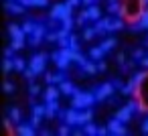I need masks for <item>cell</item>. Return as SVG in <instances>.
<instances>
[{"mask_svg": "<svg viewBox=\"0 0 148 136\" xmlns=\"http://www.w3.org/2000/svg\"><path fill=\"white\" fill-rule=\"evenodd\" d=\"M120 10H122V4H118V0H114V2L108 4V12L110 14H120Z\"/></svg>", "mask_w": 148, "mask_h": 136, "instance_id": "cb8c5ba5", "label": "cell"}, {"mask_svg": "<svg viewBox=\"0 0 148 136\" xmlns=\"http://www.w3.org/2000/svg\"><path fill=\"white\" fill-rule=\"evenodd\" d=\"M93 102H97V98H95V93H91V91H75L73 93V108H77V110H85V108H91V104Z\"/></svg>", "mask_w": 148, "mask_h": 136, "instance_id": "6da1fadb", "label": "cell"}, {"mask_svg": "<svg viewBox=\"0 0 148 136\" xmlns=\"http://www.w3.org/2000/svg\"><path fill=\"white\" fill-rule=\"evenodd\" d=\"M124 27V21L122 19H116V21H112V31H120Z\"/></svg>", "mask_w": 148, "mask_h": 136, "instance_id": "e575fe53", "label": "cell"}, {"mask_svg": "<svg viewBox=\"0 0 148 136\" xmlns=\"http://www.w3.org/2000/svg\"><path fill=\"white\" fill-rule=\"evenodd\" d=\"M134 98L140 102V106H138V112H146L148 110V77L134 89Z\"/></svg>", "mask_w": 148, "mask_h": 136, "instance_id": "7a4b0ae2", "label": "cell"}, {"mask_svg": "<svg viewBox=\"0 0 148 136\" xmlns=\"http://www.w3.org/2000/svg\"><path fill=\"white\" fill-rule=\"evenodd\" d=\"M14 53H16V51H14V49H12V47H8V49H6V51H4V57H8V59H10V57H12V55H14Z\"/></svg>", "mask_w": 148, "mask_h": 136, "instance_id": "ee69618b", "label": "cell"}, {"mask_svg": "<svg viewBox=\"0 0 148 136\" xmlns=\"http://www.w3.org/2000/svg\"><path fill=\"white\" fill-rule=\"evenodd\" d=\"M71 10H73V6H71L69 2L55 4V6L51 8V21H63V19H67V16H71Z\"/></svg>", "mask_w": 148, "mask_h": 136, "instance_id": "3957f363", "label": "cell"}, {"mask_svg": "<svg viewBox=\"0 0 148 136\" xmlns=\"http://www.w3.org/2000/svg\"><path fill=\"white\" fill-rule=\"evenodd\" d=\"M47 41H59V33H47Z\"/></svg>", "mask_w": 148, "mask_h": 136, "instance_id": "60d3db41", "label": "cell"}, {"mask_svg": "<svg viewBox=\"0 0 148 136\" xmlns=\"http://www.w3.org/2000/svg\"><path fill=\"white\" fill-rule=\"evenodd\" d=\"M75 23H77V25H79V27H83V25H85V23H87V16H85V12H81V14H79V16H77V19H75Z\"/></svg>", "mask_w": 148, "mask_h": 136, "instance_id": "8d00e7d4", "label": "cell"}, {"mask_svg": "<svg viewBox=\"0 0 148 136\" xmlns=\"http://www.w3.org/2000/svg\"><path fill=\"white\" fill-rule=\"evenodd\" d=\"M51 57H53V61L57 63V67H59L61 71H63V69H67V67L71 65V57L67 55V51H65V49H59V51H55Z\"/></svg>", "mask_w": 148, "mask_h": 136, "instance_id": "277c9868", "label": "cell"}, {"mask_svg": "<svg viewBox=\"0 0 148 136\" xmlns=\"http://www.w3.org/2000/svg\"><path fill=\"white\" fill-rule=\"evenodd\" d=\"M51 79H53V73H47V75H45V81L51 83Z\"/></svg>", "mask_w": 148, "mask_h": 136, "instance_id": "816d5d0a", "label": "cell"}, {"mask_svg": "<svg viewBox=\"0 0 148 136\" xmlns=\"http://www.w3.org/2000/svg\"><path fill=\"white\" fill-rule=\"evenodd\" d=\"M63 81H65V75H63V71L59 69V73H55V75H53L51 83H63Z\"/></svg>", "mask_w": 148, "mask_h": 136, "instance_id": "1f68e13d", "label": "cell"}, {"mask_svg": "<svg viewBox=\"0 0 148 136\" xmlns=\"http://www.w3.org/2000/svg\"><path fill=\"white\" fill-rule=\"evenodd\" d=\"M8 35H10V39L12 41H25V31H23V27H16V25H10L8 27Z\"/></svg>", "mask_w": 148, "mask_h": 136, "instance_id": "8fae6325", "label": "cell"}, {"mask_svg": "<svg viewBox=\"0 0 148 136\" xmlns=\"http://www.w3.org/2000/svg\"><path fill=\"white\" fill-rule=\"evenodd\" d=\"M114 89H116V83H101L97 89H95V98H97V102H103V100H108L110 95H114Z\"/></svg>", "mask_w": 148, "mask_h": 136, "instance_id": "52a82bcc", "label": "cell"}, {"mask_svg": "<svg viewBox=\"0 0 148 136\" xmlns=\"http://www.w3.org/2000/svg\"><path fill=\"white\" fill-rule=\"evenodd\" d=\"M29 91H31V95H37V93H41V87H39V85H35V83H31Z\"/></svg>", "mask_w": 148, "mask_h": 136, "instance_id": "ab89813d", "label": "cell"}, {"mask_svg": "<svg viewBox=\"0 0 148 136\" xmlns=\"http://www.w3.org/2000/svg\"><path fill=\"white\" fill-rule=\"evenodd\" d=\"M83 132H85V134H91V136H93V134H97V126H93L91 122H87V124H83Z\"/></svg>", "mask_w": 148, "mask_h": 136, "instance_id": "f546056e", "label": "cell"}, {"mask_svg": "<svg viewBox=\"0 0 148 136\" xmlns=\"http://www.w3.org/2000/svg\"><path fill=\"white\" fill-rule=\"evenodd\" d=\"M45 37H47L45 27H43V25H37V27H35V33L31 35V45H33V47H37V45H39Z\"/></svg>", "mask_w": 148, "mask_h": 136, "instance_id": "30bf717a", "label": "cell"}, {"mask_svg": "<svg viewBox=\"0 0 148 136\" xmlns=\"http://www.w3.org/2000/svg\"><path fill=\"white\" fill-rule=\"evenodd\" d=\"M85 16H87V21H99V16H101V10H99V6H97V4H91V6H87V10H85Z\"/></svg>", "mask_w": 148, "mask_h": 136, "instance_id": "4fadbf2b", "label": "cell"}, {"mask_svg": "<svg viewBox=\"0 0 148 136\" xmlns=\"http://www.w3.org/2000/svg\"><path fill=\"white\" fill-rule=\"evenodd\" d=\"M81 69H83V73H87V75H93V73L97 71V63H91V61H87V63H85Z\"/></svg>", "mask_w": 148, "mask_h": 136, "instance_id": "603a6c76", "label": "cell"}, {"mask_svg": "<svg viewBox=\"0 0 148 136\" xmlns=\"http://www.w3.org/2000/svg\"><path fill=\"white\" fill-rule=\"evenodd\" d=\"M132 112H134L132 108L124 106V108H120V110L116 112V118H118V120H122V122L126 124V122H130V118H132Z\"/></svg>", "mask_w": 148, "mask_h": 136, "instance_id": "5bb4252c", "label": "cell"}, {"mask_svg": "<svg viewBox=\"0 0 148 136\" xmlns=\"http://www.w3.org/2000/svg\"><path fill=\"white\" fill-rule=\"evenodd\" d=\"M95 31H97V35L99 33H110L112 31V21L110 19H99L97 25H95Z\"/></svg>", "mask_w": 148, "mask_h": 136, "instance_id": "9a60e30c", "label": "cell"}, {"mask_svg": "<svg viewBox=\"0 0 148 136\" xmlns=\"http://www.w3.org/2000/svg\"><path fill=\"white\" fill-rule=\"evenodd\" d=\"M114 47H116V39H114V37H110V39H106V41L101 43V49H103L106 53H108V51H112Z\"/></svg>", "mask_w": 148, "mask_h": 136, "instance_id": "d4e9b609", "label": "cell"}, {"mask_svg": "<svg viewBox=\"0 0 148 136\" xmlns=\"http://www.w3.org/2000/svg\"><path fill=\"white\" fill-rule=\"evenodd\" d=\"M106 69H108V65H106V63L99 59V61H97V71H106Z\"/></svg>", "mask_w": 148, "mask_h": 136, "instance_id": "f6af8a7d", "label": "cell"}, {"mask_svg": "<svg viewBox=\"0 0 148 136\" xmlns=\"http://www.w3.org/2000/svg\"><path fill=\"white\" fill-rule=\"evenodd\" d=\"M10 47H12L14 51H21V49L25 47V41H10Z\"/></svg>", "mask_w": 148, "mask_h": 136, "instance_id": "d590c367", "label": "cell"}, {"mask_svg": "<svg viewBox=\"0 0 148 136\" xmlns=\"http://www.w3.org/2000/svg\"><path fill=\"white\" fill-rule=\"evenodd\" d=\"M16 134H21V136H33L35 134V126L33 124H18L16 126Z\"/></svg>", "mask_w": 148, "mask_h": 136, "instance_id": "ac0fdd59", "label": "cell"}, {"mask_svg": "<svg viewBox=\"0 0 148 136\" xmlns=\"http://www.w3.org/2000/svg\"><path fill=\"white\" fill-rule=\"evenodd\" d=\"M97 134H99V136H106V134H110V128H108V126H99V128H97Z\"/></svg>", "mask_w": 148, "mask_h": 136, "instance_id": "b9f144b4", "label": "cell"}, {"mask_svg": "<svg viewBox=\"0 0 148 136\" xmlns=\"http://www.w3.org/2000/svg\"><path fill=\"white\" fill-rule=\"evenodd\" d=\"M142 132H144V134H148V118L142 122Z\"/></svg>", "mask_w": 148, "mask_h": 136, "instance_id": "681fc988", "label": "cell"}, {"mask_svg": "<svg viewBox=\"0 0 148 136\" xmlns=\"http://www.w3.org/2000/svg\"><path fill=\"white\" fill-rule=\"evenodd\" d=\"M49 4V0H31V6H37V8H43Z\"/></svg>", "mask_w": 148, "mask_h": 136, "instance_id": "836d02e7", "label": "cell"}, {"mask_svg": "<svg viewBox=\"0 0 148 136\" xmlns=\"http://www.w3.org/2000/svg\"><path fill=\"white\" fill-rule=\"evenodd\" d=\"M142 4H148V0H142Z\"/></svg>", "mask_w": 148, "mask_h": 136, "instance_id": "11a10c76", "label": "cell"}, {"mask_svg": "<svg viewBox=\"0 0 148 136\" xmlns=\"http://www.w3.org/2000/svg\"><path fill=\"white\" fill-rule=\"evenodd\" d=\"M81 4H85V6H91V4H93V0H81Z\"/></svg>", "mask_w": 148, "mask_h": 136, "instance_id": "db71d44e", "label": "cell"}, {"mask_svg": "<svg viewBox=\"0 0 148 136\" xmlns=\"http://www.w3.org/2000/svg\"><path fill=\"white\" fill-rule=\"evenodd\" d=\"M71 27H73V19H71V16H67V19H63V21H61V29L71 31Z\"/></svg>", "mask_w": 148, "mask_h": 136, "instance_id": "4dcf8cb0", "label": "cell"}, {"mask_svg": "<svg viewBox=\"0 0 148 136\" xmlns=\"http://www.w3.org/2000/svg\"><path fill=\"white\" fill-rule=\"evenodd\" d=\"M140 29H146L148 31V10H142V14H140Z\"/></svg>", "mask_w": 148, "mask_h": 136, "instance_id": "83f0119b", "label": "cell"}, {"mask_svg": "<svg viewBox=\"0 0 148 136\" xmlns=\"http://www.w3.org/2000/svg\"><path fill=\"white\" fill-rule=\"evenodd\" d=\"M10 120L12 122H21V110L18 108H12L10 110Z\"/></svg>", "mask_w": 148, "mask_h": 136, "instance_id": "d6a6232c", "label": "cell"}, {"mask_svg": "<svg viewBox=\"0 0 148 136\" xmlns=\"http://www.w3.org/2000/svg\"><path fill=\"white\" fill-rule=\"evenodd\" d=\"M4 6H6V10L12 12V14H23V12H25V6L18 2V0H6Z\"/></svg>", "mask_w": 148, "mask_h": 136, "instance_id": "7c38bea8", "label": "cell"}, {"mask_svg": "<svg viewBox=\"0 0 148 136\" xmlns=\"http://www.w3.org/2000/svg\"><path fill=\"white\" fill-rule=\"evenodd\" d=\"M18 2H21L25 8H27V6H31V0H18Z\"/></svg>", "mask_w": 148, "mask_h": 136, "instance_id": "f907efd6", "label": "cell"}, {"mask_svg": "<svg viewBox=\"0 0 148 136\" xmlns=\"http://www.w3.org/2000/svg\"><path fill=\"white\" fill-rule=\"evenodd\" d=\"M45 116H47V106H33V120H31V124L37 128Z\"/></svg>", "mask_w": 148, "mask_h": 136, "instance_id": "9c48e42d", "label": "cell"}, {"mask_svg": "<svg viewBox=\"0 0 148 136\" xmlns=\"http://www.w3.org/2000/svg\"><path fill=\"white\" fill-rule=\"evenodd\" d=\"M69 128H71V126H69V124H67V122H65V124H63V126H61V128H59V134H61V136H67V134H69V132H71V130H69Z\"/></svg>", "mask_w": 148, "mask_h": 136, "instance_id": "f35d334b", "label": "cell"}, {"mask_svg": "<svg viewBox=\"0 0 148 136\" xmlns=\"http://www.w3.org/2000/svg\"><path fill=\"white\" fill-rule=\"evenodd\" d=\"M4 128H6V130H12V122H10V118H4Z\"/></svg>", "mask_w": 148, "mask_h": 136, "instance_id": "7dc6e473", "label": "cell"}, {"mask_svg": "<svg viewBox=\"0 0 148 136\" xmlns=\"http://www.w3.org/2000/svg\"><path fill=\"white\" fill-rule=\"evenodd\" d=\"M103 55H106V51L101 49V45H99V47H91V51H89V57H91L93 61H99Z\"/></svg>", "mask_w": 148, "mask_h": 136, "instance_id": "44dd1931", "label": "cell"}, {"mask_svg": "<svg viewBox=\"0 0 148 136\" xmlns=\"http://www.w3.org/2000/svg\"><path fill=\"white\" fill-rule=\"evenodd\" d=\"M45 63H47V53H37V55L31 59L29 67L35 71V75H39V73L45 71Z\"/></svg>", "mask_w": 148, "mask_h": 136, "instance_id": "5b68a950", "label": "cell"}, {"mask_svg": "<svg viewBox=\"0 0 148 136\" xmlns=\"http://www.w3.org/2000/svg\"><path fill=\"white\" fill-rule=\"evenodd\" d=\"M59 95H61V89L49 83V87H47V91H45V100H47V102H49V100H59Z\"/></svg>", "mask_w": 148, "mask_h": 136, "instance_id": "d6986e66", "label": "cell"}, {"mask_svg": "<svg viewBox=\"0 0 148 136\" xmlns=\"http://www.w3.org/2000/svg\"><path fill=\"white\" fill-rule=\"evenodd\" d=\"M14 91V83L12 81H4V93H12Z\"/></svg>", "mask_w": 148, "mask_h": 136, "instance_id": "74e56055", "label": "cell"}, {"mask_svg": "<svg viewBox=\"0 0 148 136\" xmlns=\"http://www.w3.org/2000/svg\"><path fill=\"white\" fill-rule=\"evenodd\" d=\"M14 69H16V71H25V69H27V61L21 59V57H16V59H14Z\"/></svg>", "mask_w": 148, "mask_h": 136, "instance_id": "f1b7e54d", "label": "cell"}, {"mask_svg": "<svg viewBox=\"0 0 148 136\" xmlns=\"http://www.w3.org/2000/svg\"><path fill=\"white\" fill-rule=\"evenodd\" d=\"M35 27H37V23H33V21H27V23L23 25V31H25L27 35H33V33H35Z\"/></svg>", "mask_w": 148, "mask_h": 136, "instance_id": "484cf974", "label": "cell"}, {"mask_svg": "<svg viewBox=\"0 0 148 136\" xmlns=\"http://www.w3.org/2000/svg\"><path fill=\"white\" fill-rule=\"evenodd\" d=\"M95 35H97L95 27H85V29H83V39H85V41H91Z\"/></svg>", "mask_w": 148, "mask_h": 136, "instance_id": "7402d4cb", "label": "cell"}, {"mask_svg": "<svg viewBox=\"0 0 148 136\" xmlns=\"http://www.w3.org/2000/svg\"><path fill=\"white\" fill-rule=\"evenodd\" d=\"M59 89H61L63 95H71V98H73V93L77 91V87H75L71 81H63V83H59Z\"/></svg>", "mask_w": 148, "mask_h": 136, "instance_id": "e0dca14e", "label": "cell"}, {"mask_svg": "<svg viewBox=\"0 0 148 136\" xmlns=\"http://www.w3.org/2000/svg\"><path fill=\"white\" fill-rule=\"evenodd\" d=\"M146 45H148V39H146Z\"/></svg>", "mask_w": 148, "mask_h": 136, "instance_id": "9f6ffc18", "label": "cell"}, {"mask_svg": "<svg viewBox=\"0 0 148 136\" xmlns=\"http://www.w3.org/2000/svg\"><path fill=\"white\" fill-rule=\"evenodd\" d=\"M140 65H142L144 69H148V57H142V59H140Z\"/></svg>", "mask_w": 148, "mask_h": 136, "instance_id": "c3c4849f", "label": "cell"}, {"mask_svg": "<svg viewBox=\"0 0 148 136\" xmlns=\"http://www.w3.org/2000/svg\"><path fill=\"white\" fill-rule=\"evenodd\" d=\"M108 128H110V134H116V136H126V134H128V130L124 128V122L118 120V118L110 120V122H108Z\"/></svg>", "mask_w": 148, "mask_h": 136, "instance_id": "ba28073f", "label": "cell"}, {"mask_svg": "<svg viewBox=\"0 0 148 136\" xmlns=\"http://www.w3.org/2000/svg\"><path fill=\"white\" fill-rule=\"evenodd\" d=\"M57 116H59V118H63L69 126H79V110H77V108H73V106H71L67 112H61V110H59V114H57Z\"/></svg>", "mask_w": 148, "mask_h": 136, "instance_id": "8992f818", "label": "cell"}, {"mask_svg": "<svg viewBox=\"0 0 148 136\" xmlns=\"http://www.w3.org/2000/svg\"><path fill=\"white\" fill-rule=\"evenodd\" d=\"M25 77H27V79H33V77H35V71H33L31 67H27V69H25Z\"/></svg>", "mask_w": 148, "mask_h": 136, "instance_id": "7bdbcfd3", "label": "cell"}, {"mask_svg": "<svg viewBox=\"0 0 148 136\" xmlns=\"http://www.w3.org/2000/svg\"><path fill=\"white\" fill-rule=\"evenodd\" d=\"M142 57H144V51H142V49H138V51L134 53V59H138V61H140Z\"/></svg>", "mask_w": 148, "mask_h": 136, "instance_id": "bcb514c9", "label": "cell"}, {"mask_svg": "<svg viewBox=\"0 0 148 136\" xmlns=\"http://www.w3.org/2000/svg\"><path fill=\"white\" fill-rule=\"evenodd\" d=\"M91 120H93L91 108H85L83 112H79V126H83V124H87V122H91Z\"/></svg>", "mask_w": 148, "mask_h": 136, "instance_id": "ffe728a7", "label": "cell"}, {"mask_svg": "<svg viewBox=\"0 0 148 136\" xmlns=\"http://www.w3.org/2000/svg\"><path fill=\"white\" fill-rule=\"evenodd\" d=\"M67 2H69V4H71V6H77V4H79V2H81V0H67Z\"/></svg>", "mask_w": 148, "mask_h": 136, "instance_id": "f5cc1de1", "label": "cell"}, {"mask_svg": "<svg viewBox=\"0 0 148 136\" xmlns=\"http://www.w3.org/2000/svg\"><path fill=\"white\" fill-rule=\"evenodd\" d=\"M12 69H14V59H8V57H6L4 63H2V71L8 73V71H12Z\"/></svg>", "mask_w": 148, "mask_h": 136, "instance_id": "4316f807", "label": "cell"}, {"mask_svg": "<svg viewBox=\"0 0 148 136\" xmlns=\"http://www.w3.org/2000/svg\"><path fill=\"white\" fill-rule=\"evenodd\" d=\"M45 106H47V118H49V120L59 114V104H57V100H49Z\"/></svg>", "mask_w": 148, "mask_h": 136, "instance_id": "2e32d148", "label": "cell"}]
</instances>
